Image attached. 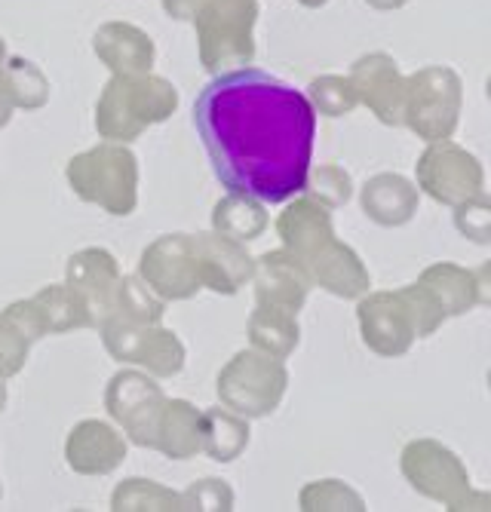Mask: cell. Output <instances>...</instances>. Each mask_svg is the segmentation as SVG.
I'll return each mask as SVG.
<instances>
[{"label":"cell","instance_id":"6da1fadb","mask_svg":"<svg viewBox=\"0 0 491 512\" xmlns=\"http://www.w3.org/2000/svg\"><path fill=\"white\" fill-rule=\"evenodd\" d=\"M194 126L231 194L286 203L304 191L317 111L301 89L249 65L218 74L200 89Z\"/></svg>","mask_w":491,"mask_h":512},{"label":"cell","instance_id":"7a4b0ae2","mask_svg":"<svg viewBox=\"0 0 491 512\" xmlns=\"http://www.w3.org/2000/svg\"><path fill=\"white\" fill-rule=\"evenodd\" d=\"M277 237L283 240V249L310 276V283L320 286L323 292L344 301H356L369 292V267L347 243L335 237L332 212L320 200L307 194L292 200L277 218Z\"/></svg>","mask_w":491,"mask_h":512},{"label":"cell","instance_id":"3957f363","mask_svg":"<svg viewBox=\"0 0 491 512\" xmlns=\"http://www.w3.org/2000/svg\"><path fill=\"white\" fill-rule=\"evenodd\" d=\"M356 322H360L363 344L381 359H399L412 350L418 338H430L442 329V310L412 283L396 292H366L356 298Z\"/></svg>","mask_w":491,"mask_h":512},{"label":"cell","instance_id":"277c9868","mask_svg":"<svg viewBox=\"0 0 491 512\" xmlns=\"http://www.w3.org/2000/svg\"><path fill=\"white\" fill-rule=\"evenodd\" d=\"M175 111L178 89L172 86V80L154 71L136 77L111 74L96 102V132L108 142L129 145L145 129L166 123Z\"/></svg>","mask_w":491,"mask_h":512},{"label":"cell","instance_id":"5b68a950","mask_svg":"<svg viewBox=\"0 0 491 512\" xmlns=\"http://www.w3.org/2000/svg\"><path fill=\"white\" fill-rule=\"evenodd\" d=\"M258 0H200L188 22L197 31V56L206 74L218 77L252 65Z\"/></svg>","mask_w":491,"mask_h":512},{"label":"cell","instance_id":"8992f818","mask_svg":"<svg viewBox=\"0 0 491 512\" xmlns=\"http://www.w3.org/2000/svg\"><path fill=\"white\" fill-rule=\"evenodd\" d=\"M65 178L77 200L114 218H126L139 206V160L120 142H102L71 157Z\"/></svg>","mask_w":491,"mask_h":512},{"label":"cell","instance_id":"52a82bcc","mask_svg":"<svg viewBox=\"0 0 491 512\" xmlns=\"http://www.w3.org/2000/svg\"><path fill=\"white\" fill-rule=\"evenodd\" d=\"M399 470L412 491L442 503L449 512L491 509V494L476 491L464 460L436 439H412L399 454Z\"/></svg>","mask_w":491,"mask_h":512},{"label":"cell","instance_id":"ba28073f","mask_svg":"<svg viewBox=\"0 0 491 512\" xmlns=\"http://www.w3.org/2000/svg\"><path fill=\"white\" fill-rule=\"evenodd\" d=\"M286 390L289 368L283 365V359L267 356L261 350H240L215 378L218 402L246 417V421L271 417L280 408Z\"/></svg>","mask_w":491,"mask_h":512},{"label":"cell","instance_id":"9c48e42d","mask_svg":"<svg viewBox=\"0 0 491 512\" xmlns=\"http://www.w3.org/2000/svg\"><path fill=\"white\" fill-rule=\"evenodd\" d=\"M464 80L449 65H427L406 77L403 126H409L421 142H445L461 123Z\"/></svg>","mask_w":491,"mask_h":512},{"label":"cell","instance_id":"30bf717a","mask_svg":"<svg viewBox=\"0 0 491 512\" xmlns=\"http://www.w3.org/2000/svg\"><path fill=\"white\" fill-rule=\"evenodd\" d=\"M102 344L111 359L139 365L154 378H175L185 368V344L172 329L163 325H148V322H129L120 316H108L102 322Z\"/></svg>","mask_w":491,"mask_h":512},{"label":"cell","instance_id":"8fae6325","mask_svg":"<svg viewBox=\"0 0 491 512\" xmlns=\"http://www.w3.org/2000/svg\"><path fill=\"white\" fill-rule=\"evenodd\" d=\"M120 276V261L102 246L80 249L68 258L65 289L80 329H102V322L114 313Z\"/></svg>","mask_w":491,"mask_h":512},{"label":"cell","instance_id":"7c38bea8","mask_svg":"<svg viewBox=\"0 0 491 512\" xmlns=\"http://www.w3.org/2000/svg\"><path fill=\"white\" fill-rule=\"evenodd\" d=\"M415 188L436 200L439 206L455 209L458 203L485 194V169L482 163L455 142H430L415 163Z\"/></svg>","mask_w":491,"mask_h":512},{"label":"cell","instance_id":"4fadbf2b","mask_svg":"<svg viewBox=\"0 0 491 512\" xmlns=\"http://www.w3.org/2000/svg\"><path fill=\"white\" fill-rule=\"evenodd\" d=\"M163 405H166V393L148 371H136V368L117 371L105 387L108 417L139 448H154Z\"/></svg>","mask_w":491,"mask_h":512},{"label":"cell","instance_id":"5bb4252c","mask_svg":"<svg viewBox=\"0 0 491 512\" xmlns=\"http://www.w3.org/2000/svg\"><path fill=\"white\" fill-rule=\"evenodd\" d=\"M139 279L166 304L188 301L203 292L194 234L157 237L139 258Z\"/></svg>","mask_w":491,"mask_h":512},{"label":"cell","instance_id":"9a60e30c","mask_svg":"<svg viewBox=\"0 0 491 512\" xmlns=\"http://www.w3.org/2000/svg\"><path fill=\"white\" fill-rule=\"evenodd\" d=\"M347 77L356 89L360 105H366L384 126H403L406 77L393 56L366 53L350 65Z\"/></svg>","mask_w":491,"mask_h":512},{"label":"cell","instance_id":"2e32d148","mask_svg":"<svg viewBox=\"0 0 491 512\" xmlns=\"http://www.w3.org/2000/svg\"><path fill=\"white\" fill-rule=\"evenodd\" d=\"M415 283L424 286V292L436 301V307L442 310L445 319L464 316L491 301V267L488 264L467 270L452 261H439V264L424 267V273L415 279Z\"/></svg>","mask_w":491,"mask_h":512},{"label":"cell","instance_id":"e0dca14e","mask_svg":"<svg viewBox=\"0 0 491 512\" xmlns=\"http://www.w3.org/2000/svg\"><path fill=\"white\" fill-rule=\"evenodd\" d=\"M126 439L108 421H86L74 424L65 439V463L77 476H111L126 460Z\"/></svg>","mask_w":491,"mask_h":512},{"label":"cell","instance_id":"ac0fdd59","mask_svg":"<svg viewBox=\"0 0 491 512\" xmlns=\"http://www.w3.org/2000/svg\"><path fill=\"white\" fill-rule=\"evenodd\" d=\"M194 246L203 289L215 295H237L252 279L255 258L246 252L243 243L209 230V234H194Z\"/></svg>","mask_w":491,"mask_h":512},{"label":"cell","instance_id":"d6986e66","mask_svg":"<svg viewBox=\"0 0 491 512\" xmlns=\"http://www.w3.org/2000/svg\"><path fill=\"white\" fill-rule=\"evenodd\" d=\"M249 283H255V304L280 307V310H289L295 316L301 313L310 289H314L310 276L301 270V264L286 249H274V252L258 255Z\"/></svg>","mask_w":491,"mask_h":512},{"label":"cell","instance_id":"ffe728a7","mask_svg":"<svg viewBox=\"0 0 491 512\" xmlns=\"http://www.w3.org/2000/svg\"><path fill=\"white\" fill-rule=\"evenodd\" d=\"M93 53L111 74L123 77L151 74L157 62V46L151 34L132 22H105L93 34Z\"/></svg>","mask_w":491,"mask_h":512},{"label":"cell","instance_id":"44dd1931","mask_svg":"<svg viewBox=\"0 0 491 512\" xmlns=\"http://www.w3.org/2000/svg\"><path fill=\"white\" fill-rule=\"evenodd\" d=\"M421 191L399 172H378L363 184L360 206L378 227H406L418 215Z\"/></svg>","mask_w":491,"mask_h":512},{"label":"cell","instance_id":"7402d4cb","mask_svg":"<svg viewBox=\"0 0 491 512\" xmlns=\"http://www.w3.org/2000/svg\"><path fill=\"white\" fill-rule=\"evenodd\" d=\"M154 451L169 460H191L200 454V408L194 402L166 399L157 421Z\"/></svg>","mask_w":491,"mask_h":512},{"label":"cell","instance_id":"603a6c76","mask_svg":"<svg viewBox=\"0 0 491 512\" xmlns=\"http://www.w3.org/2000/svg\"><path fill=\"white\" fill-rule=\"evenodd\" d=\"M252 430L249 421L231 408L200 411V451L215 463H234L249 448Z\"/></svg>","mask_w":491,"mask_h":512},{"label":"cell","instance_id":"cb8c5ba5","mask_svg":"<svg viewBox=\"0 0 491 512\" xmlns=\"http://www.w3.org/2000/svg\"><path fill=\"white\" fill-rule=\"evenodd\" d=\"M246 335H249L252 350H261L277 359H289L295 347L301 344V325H298V316L289 310L255 304L249 325H246Z\"/></svg>","mask_w":491,"mask_h":512},{"label":"cell","instance_id":"d4e9b609","mask_svg":"<svg viewBox=\"0 0 491 512\" xmlns=\"http://www.w3.org/2000/svg\"><path fill=\"white\" fill-rule=\"evenodd\" d=\"M212 230L215 234H225L237 243H252L258 240L264 230H267V212L264 203L246 194H231L221 197L212 206Z\"/></svg>","mask_w":491,"mask_h":512},{"label":"cell","instance_id":"484cf974","mask_svg":"<svg viewBox=\"0 0 491 512\" xmlns=\"http://www.w3.org/2000/svg\"><path fill=\"white\" fill-rule=\"evenodd\" d=\"M0 83H4V96L13 105V111H40L50 102L47 74L25 56H7L4 71H0Z\"/></svg>","mask_w":491,"mask_h":512},{"label":"cell","instance_id":"4316f807","mask_svg":"<svg viewBox=\"0 0 491 512\" xmlns=\"http://www.w3.org/2000/svg\"><path fill=\"white\" fill-rule=\"evenodd\" d=\"M114 512H185V497L151 479H123L111 494Z\"/></svg>","mask_w":491,"mask_h":512},{"label":"cell","instance_id":"83f0119b","mask_svg":"<svg viewBox=\"0 0 491 512\" xmlns=\"http://www.w3.org/2000/svg\"><path fill=\"white\" fill-rule=\"evenodd\" d=\"M111 316H120V319H129V322L157 325L166 316V301L157 298L139 276H120V283H117V304H114V313Z\"/></svg>","mask_w":491,"mask_h":512},{"label":"cell","instance_id":"f1b7e54d","mask_svg":"<svg viewBox=\"0 0 491 512\" xmlns=\"http://www.w3.org/2000/svg\"><path fill=\"white\" fill-rule=\"evenodd\" d=\"M298 506L304 512H363L366 500L341 479H320L301 488Z\"/></svg>","mask_w":491,"mask_h":512},{"label":"cell","instance_id":"f546056e","mask_svg":"<svg viewBox=\"0 0 491 512\" xmlns=\"http://www.w3.org/2000/svg\"><path fill=\"white\" fill-rule=\"evenodd\" d=\"M307 102L314 105L317 114L323 117H347L360 108V99H356V89L350 83V77L341 74H323L314 77L307 86Z\"/></svg>","mask_w":491,"mask_h":512},{"label":"cell","instance_id":"4dcf8cb0","mask_svg":"<svg viewBox=\"0 0 491 512\" xmlns=\"http://www.w3.org/2000/svg\"><path fill=\"white\" fill-rule=\"evenodd\" d=\"M301 194L320 200V203L329 206V209H341V206H347L350 197H353V178H350V172H344L341 166L326 163V166H317V169H307L304 191H301Z\"/></svg>","mask_w":491,"mask_h":512},{"label":"cell","instance_id":"1f68e13d","mask_svg":"<svg viewBox=\"0 0 491 512\" xmlns=\"http://www.w3.org/2000/svg\"><path fill=\"white\" fill-rule=\"evenodd\" d=\"M31 301L40 310V319H43V325H47V335H65L71 329H80L65 283H59V286H43Z\"/></svg>","mask_w":491,"mask_h":512},{"label":"cell","instance_id":"d6a6232c","mask_svg":"<svg viewBox=\"0 0 491 512\" xmlns=\"http://www.w3.org/2000/svg\"><path fill=\"white\" fill-rule=\"evenodd\" d=\"M455 227L467 240L488 246L491 243V200H488V194H479V197L458 203L455 206Z\"/></svg>","mask_w":491,"mask_h":512},{"label":"cell","instance_id":"836d02e7","mask_svg":"<svg viewBox=\"0 0 491 512\" xmlns=\"http://www.w3.org/2000/svg\"><path fill=\"white\" fill-rule=\"evenodd\" d=\"M185 497V512H231L234 509V491L228 482L221 479H200L194 482L188 491H182Z\"/></svg>","mask_w":491,"mask_h":512},{"label":"cell","instance_id":"e575fe53","mask_svg":"<svg viewBox=\"0 0 491 512\" xmlns=\"http://www.w3.org/2000/svg\"><path fill=\"white\" fill-rule=\"evenodd\" d=\"M0 325H7L16 335H22L28 344H37L40 338H47V325L40 319V310L31 298L13 301L7 310H0Z\"/></svg>","mask_w":491,"mask_h":512},{"label":"cell","instance_id":"d590c367","mask_svg":"<svg viewBox=\"0 0 491 512\" xmlns=\"http://www.w3.org/2000/svg\"><path fill=\"white\" fill-rule=\"evenodd\" d=\"M28 353H31V344L13 329H7V325H0V378L4 381L16 378L28 362Z\"/></svg>","mask_w":491,"mask_h":512},{"label":"cell","instance_id":"8d00e7d4","mask_svg":"<svg viewBox=\"0 0 491 512\" xmlns=\"http://www.w3.org/2000/svg\"><path fill=\"white\" fill-rule=\"evenodd\" d=\"M197 4H200V0H163V10L175 22H188L191 13L197 10Z\"/></svg>","mask_w":491,"mask_h":512},{"label":"cell","instance_id":"74e56055","mask_svg":"<svg viewBox=\"0 0 491 512\" xmlns=\"http://www.w3.org/2000/svg\"><path fill=\"white\" fill-rule=\"evenodd\" d=\"M7 56H10V50H7V40L0 37V71H4V62H7ZM10 120H13V105L7 102V96H4V83H0V129H4Z\"/></svg>","mask_w":491,"mask_h":512},{"label":"cell","instance_id":"f35d334b","mask_svg":"<svg viewBox=\"0 0 491 512\" xmlns=\"http://www.w3.org/2000/svg\"><path fill=\"white\" fill-rule=\"evenodd\" d=\"M363 4H369L378 13H393V10H403L409 0H363Z\"/></svg>","mask_w":491,"mask_h":512},{"label":"cell","instance_id":"ab89813d","mask_svg":"<svg viewBox=\"0 0 491 512\" xmlns=\"http://www.w3.org/2000/svg\"><path fill=\"white\" fill-rule=\"evenodd\" d=\"M301 7H307V10H320V7H326L329 0H298Z\"/></svg>","mask_w":491,"mask_h":512},{"label":"cell","instance_id":"60d3db41","mask_svg":"<svg viewBox=\"0 0 491 512\" xmlns=\"http://www.w3.org/2000/svg\"><path fill=\"white\" fill-rule=\"evenodd\" d=\"M7 408V381H0V414Z\"/></svg>","mask_w":491,"mask_h":512},{"label":"cell","instance_id":"b9f144b4","mask_svg":"<svg viewBox=\"0 0 491 512\" xmlns=\"http://www.w3.org/2000/svg\"><path fill=\"white\" fill-rule=\"evenodd\" d=\"M0 500H4V485H0Z\"/></svg>","mask_w":491,"mask_h":512}]
</instances>
